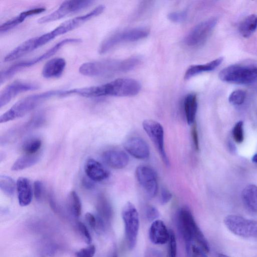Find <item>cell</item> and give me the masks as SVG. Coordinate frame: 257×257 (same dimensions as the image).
<instances>
[{
	"label": "cell",
	"mask_w": 257,
	"mask_h": 257,
	"mask_svg": "<svg viewBox=\"0 0 257 257\" xmlns=\"http://www.w3.org/2000/svg\"><path fill=\"white\" fill-rule=\"evenodd\" d=\"M141 89L139 82L132 79L121 78L99 86L67 90L66 95L77 94L86 98L102 96H132L137 95Z\"/></svg>",
	"instance_id": "6da1fadb"
},
{
	"label": "cell",
	"mask_w": 257,
	"mask_h": 257,
	"mask_svg": "<svg viewBox=\"0 0 257 257\" xmlns=\"http://www.w3.org/2000/svg\"><path fill=\"white\" fill-rule=\"evenodd\" d=\"M138 57L123 60L108 59L85 63L79 69L80 73L90 77H107L134 69L140 63Z\"/></svg>",
	"instance_id": "7a4b0ae2"
},
{
	"label": "cell",
	"mask_w": 257,
	"mask_h": 257,
	"mask_svg": "<svg viewBox=\"0 0 257 257\" xmlns=\"http://www.w3.org/2000/svg\"><path fill=\"white\" fill-rule=\"evenodd\" d=\"M62 91L60 89L51 90L27 96L0 117V123H6L25 116L53 96H60Z\"/></svg>",
	"instance_id": "3957f363"
},
{
	"label": "cell",
	"mask_w": 257,
	"mask_h": 257,
	"mask_svg": "<svg viewBox=\"0 0 257 257\" xmlns=\"http://www.w3.org/2000/svg\"><path fill=\"white\" fill-rule=\"evenodd\" d=\"M177 222L178 230L183 237L185 245L197 244L209 253V244L188 208H182L179 211L177 214Z\"/></svg>",
	"instance_id": "277c9868"
},
{
	"label": "cell",
	"mask_w": 257,
	"mask_h": 257,
	"mask_svg": "<svg viewBox=\"0 0 257 257\" xmlns=\"http://www.w3.org/2000/svg\"><path fill=\"white\" fill-rule=\"evenodd\" d=\"M82 40L78 39H68L62 40L56 44L43 54L29 60L21 61L14 64L7 69L1 72L0 82L2 85L18 72L31 67L54 55L63 46L72 43H80Z\"/></svg>",
	"instance_id": "5b68a950"
},
{
	"label": "cell",
	"mask_w": 257,
	"mask_h": 257,
	"mask_svg": "<svg viewBox=\"0 0 257 257\" xmlns=\"http://www.w3.org/2000/svg\"><path fill=\"white\" fill-rule=\"evenodd\" d=\"M122 215L127 246L128 249L132 250L137 242L139 229V214L135 206L128 202L123 209Z\"/></svg>",
	"instance_id": "8992f818"
},
{
	"label": "cell",
	"mask_w": 257,
	"mask_h": 257,
	"mask_svg": "<svg viewBox=\"0 0 257 257\" xmlns=\"http://www.w3.org/2000/svg\"><path fill=\"white\" fill-rule=\"evenodd\" d=\"M149 33V30L145 28H136L117 32L104 41L99 48V52L105 54L122 43L134 42L144 39Z\"/></svg>",
	"instance_id": "52a82bcc"
},
{
	"label": "cell",
	"mask_w": 257,
	"mask_h": 257,
	"mask_svg": "<svg viewBox=\"0 0 257 257\" xmlns=\"http://www.w3.org/2000/svg\"><path fill=\"white\" fill-rule=\"evenodd\" d=\"M257 69L235 64L221 70L218 77L223 82L249 85L257 80Z\"/></svg>",
	"instance_id": "ba28073f"
},
{
	"label": "cell",
	"mask_w": 257,
	"mask_h": 257,
	"mask_svg": "<svg viewBox=\"0 0 257 257\" xmlns=\"http://www.w3.org/2000/svg\"><path fill=\"white\" fill-rule=\"evenodd\" d=\"M227 228L233 234L244 238H257V221L237 215H230L224 220Z\"/></svg>",
	"instance_id": "9c48e42d"
},
{
	"label": "cell",
	"mask_w": 257,
	"mask_h": 257,
	"mask_svg": "<svg viewBox=\"0 0 257 257\" xmlns=\"http://www.w3.org/2000/svg\"><path fill=\"white\" fill-rule=\"evenodd\" d=\"M143 127L155 146L165 165L170 167V160L165 149V132L163 126L157 121L146 120L143 123Z\"/></svg>",
	"instance_id": "30bf717a"
},
{
	"label": "cell",
	"mask_w": 257,
	"mask_h": 257,
	"mask_svg": "<svg viewBox=\"0 0 257 257\" xmlns=\"http://www.w3.org/2000/svg\"><path fill=\"white\" fill-rule=\"evenodd\" d=\"M105 9V6L101 5L86 14L62 23L51 31L48 32L50 39L52 41L60 36L66 34L77 28L86 22L101 14Z\"/></svg>",
	"instance_id": "8fae6325"
},
{
	"label": "cell",
	"mask_w": 257,
	"mask_h": 257,
	"mask_svg": "<svg viewBox=\"0 0 257 257\" xmlns=\"http://www.w3.org/2000/svg\"><path fill=\"white\" fill-rule=\"evenodd\" d=\"M217 19L214 17L199 24L193 28L185 39V43L189 46L204 44L215 27Z\"/></svg>",
	"instance_id": "7c38bea8"
},
{
	"label": "cell",
	"mask_w": 257,
	"mask_h": 257,
	"mask_svg": "<svg viewBox=\"0 0 257 257\" xmlns=\"http://www.w3.org/2000/svg\"><path fill=\"white\" fill-rule=\"evenodd\" d=\"M94 3L92 1H66L59 8L38 20L40 24H45L59 20L71 14L79 12L90 7Z\"/></svg>",
	"instance_id": "4fadbf2b"
},
{
	"label": "cell",
	"mask_w": 257,
	"mask_h": 257,
	"mask_svg": "<svg viewBox=\"0 0 257 257\" xmlns=\"http://www.w3.org/2000/svg\"><path fill=\"white\" fill-rule=\"evenodd\" d=\"M45 121L43 114L40 113L32 117L28 121L17 126L8 131L1 138V144L13 142L32 130L43 125Z\"/></svg>",
	"instance_id": "5bb4252c"
},
{
	"label": "cell",
	"mask_w": 257,
	"mask_h": 257,
	"mask_svg": "<svg viewBox=\"0 0 257 257\" xmlns=\"http://www.w3.org/2000/svg\"><path fill=\"white\" fill-rule=\"evenodd\" d=\"M136 175L146 195L150 198L155 197L158 191V183L154 170L149 167L141 166L137 168Z\"/></svg>",
	"instance_id": "9a60e30c"
},
{
	"label": "cell",
	"mask_w": 257,
	"mask_h": 257,
	"mask_svg": "<svg viewBox=\"0 0 257 257\" xmlns=\"http://www.w3.org/2000/svg\"><path fill=\"white\" fill-rule=\"evenodd\" d=\"M39 86L34 83L15 81L8 85L0 94V108L7 105L20 93L35 90Z\"/></svg>",
	"instance_id": "2e32d148"
},
{
	"label": "cell",
	"mask_w": 257,
	"mask_h": 257,
	"mask_svg": "<svg viewBox=\"0 0 257 257\" xmlns=\"http://www.w3.org/2000/svg\"><path fill=\"white\" fill-rule=\"evenodd\" d=\"M125 150L133 157L140 160L148 159L150 154L149 146L146 142L140 137H132L124 143Z\"/></svg>",
	"instance_id": "e0dca14e"
},
{
	"label": "cell",
	"mask_w": 257,
	"mask_h": 257,
	"mask_svg": "<svg viewBox=\"0 0 257 257\" xmlns=\"http://www.w3.org/2000/svg\"><path fill=\"white\" fill-rule=\"evenodd\" d=\"M102 157L108 166L116 170L126 168L130 162L128 155L125 152L119 150H107L103 153Z\"/></svg>",
	"instance_id": "ac0fdd59"
},
{
	"label": "cell",
	"mask_w": 257,
	"mask_h": 257,
	"mask_svg": "<svg viewBox=\"0 0 257 257\" xmlns=\"http://www.w3.org/2000/svg\"><path fill=\"white\" fill-rule=\"evenodd\" d=\"M85 171L88 178L94 182H101L110 176L109 172L98 161L93 158L87 160L85 165Z\"/></svg>",
	"instance_id": "d6986e66"
},
{
	"label": "cell",
	"mask_w": 257,
	"mask_h": 257,
	"mask_svg": "<svg viewBox=\"0 0 257 257\" xmlns=\"http://www.w3.org/2000/svg\"><path fill=\"white\" fill-rule=\"evenodd\" d=\"M149 236L152 243L164 245L169 241L170 231L163 221L156 220L152 222L149 229Z\"/></svg>",
	"instance_id": "ffe728a7"
},
{
	"label": "cell",
	"mask_w": 257,
	"mask_h": 257,
	"mask_svg": "<svg viewBox=\"0 0 257 257\" xmlns=\"http://www.w3.org/2000/svg\"><path fill=\"white\" fill-rule=\"evenodd\" d=\"M46 10L45 7H37L25 11L18 16L7 21L0 26V34L1 35L11 30L23 22L28 17L42 13Z\"/></svg>",
	"instance_id": "44dd1931"
},
{
	"label": "cell",
	"mask_w": 257,
	"mask_h": 257,
	"mask_svg": "<svg viewBox=\"0 0 257 257\" xmlns=\"http://www.w3.org/2000/svg\"><path fill=\"white\" fill-rule=\"evenodd\" d=\"M17 192L19 204L21 207H26L31 203L34 190L29 179L20 177L17 181Z\"/></svg>",
	"instance_id": "7402d4cb"
},
{
	"label": "cell",
	"mask_w": 257,
	"mask_h": 257,
	"mask_svg": "<svg viewBox=\"0 0 257 257\" xmlns=\"http://www.w3.org/2000/svg\"><path fill=\"white\" fill-rule=\"evenodd\" d=\"M65 59L55 58L48 61L43 70V76L46 79L57 78L61 76L66 67Z\"/></svg>",
	"instance_id": "603a6c76"
},
{
	"label": "cell",
	"mask_w": 257,
	"mask_h": 257,
	"mask_svg": "<svg viewBox=\"0 0 257 257\" xmlns=\"http://www.w3.org/2000/svg\"><path fill=\"white\" fill-rule=\"evenodd\" d=\"M223 60L222 57H219L206 64L190 66L185 72L184 79L188 80L202 73L213 71L220 65Z\"/></svg>",
	"instance_id": "cb8c5ba5"
},
{
	"label": "cell",
	"mask_w": 257,
	"mask_h": 257,
	"mask_svg": "<svg viewBox=\"0 0 257 257\" xmlns=\"http://www.w3.org/2000/svg\"><path fill=\"white\" fill-rule=\"evenodd\" d=\"M184 106L185 115L188 124H194L198 106L197 95L195 93H189L187 95L184 100Z\"/></svg>",
	"instance_id": "d4e9b609"
},
{
	"label": "cell",
	"mask_w": 257,
	"mask_h": 257,
	"mask_svg": "<svg viewBox=\"0 0 257 257\" xmlns=\"http://www.w3.org/2000/svg\"><path fill=\"white\" fill-rule=\"evenodd\" d=\"M96 209L99 217L105 222L110 221L113 216V209L109 201L103 194L99 195L96 201Z\"/></svg>",
	"instance_id": "484cf974"
},
{
	"label": "cell",
	"mask_w": 257,
	"mask_h": 257,
	"mask_svg": "<svg viewBox=\"0 0 257 257\" xmlns=\"http://www.w3.org/2000/svg\"><path fill=\"white\" fill-rule=\"evenodd\" d=\"M242 198L250 210L257 213V186L250 184L246 186L242 192Z\"/></svg>",
	"instance_id": "4316f807"
},
{
	"label": "cell",
	"mask_w": 257,
	"mask_h": 257,
	"mask_svg": "<svg viewBox=\"0 0 257 257\" xmlns=\"http://www.w3.org/2000/svg\"><path fill=\"white\" fill-rule=\"evenodd\" d=\"M40 156L39 154H26L19 157L13 164L11 170L19 171L34 166L39 162Z\"/></svg>",
	"instance_id": "83f0119b"
},
{
	"label": "cell",
	"mask_w": 257,
	"mask_h": 257,
	"mask_svg": "<svg viewBox=\"0 0 257 257\" xmlns=\"http://www.w3.org/2000/svg\"><path fill=\"white\" fill-rule=\"evenodd\" d=\"M257 29V15L252 14L247 17L240 24L239 30L244 38H250Z\"/></svg>",
	"instance_id": "f1b7e54d"
},
{
	"label": "cell",
	"mask_w": 257,
	"mask_h": 257,
	"mask_svg": "<svg viewBox=\"0 0 257 257\" xmlns=\"http://www.w3.org/2000/svg\"><path fill=\"white\" fill-rule=\"evenodd\" d=\"M68 208L72 214L79 217L82 214V205L81 199L76 191H72L68 197Z\"/></svg>",
	"instance_id": "f546056e"
},
{
	"label": "cell",
	"mask_w": 257,
	"mask_h": 257,
	"mask_svg": "<svg viewBox=\"0 0 257 257\" xmlns=\"http://www.w3.org/2000/svg\"><path fill=\"white\" fill-rule=\"evenodd\" d=\"M0 188L6 196L13 197L17 190V183L11 177L7 175L0 176Z\"/></svg>",
	"instance_id": "4dcf8cb0"
},
{
	"label": "cell",
	"mask_w": 257,
	"mask_h": 257,
	"mask_svg": "<svg viewBox=\"0 0 257 257\" xmlns=\"http://www.w3.org/2000/svg\"><path fill=\"white\" fill-rule=\"evenodd\" d=\"M42 146V141L40 139L33 138L26 140L22 145V149L26 154H36Z\"/></svg>",
	"instance_id": "1f68e13d"
},
{
	"label": "cell",
	"mask_w": 257,
	"mask_h": 257,
	"mask_svg": "<svg viewBox=\"0 0 257 257\" xmlns=\"http://www.w3.org/2000/svg\"><path fill=\"white\" fill-rule=\"evenodd\" d=\"M246 97V92L243 90L238 89L231 93L229 96V101L233 105H241L244 103Z\"/></svg>",
	"instance_id": "d6a6232c"
},
{
	"label": "cell",
	"mask_w": 257,
	"mask_h": 257,
	"mask_svg": "<svg viewBox=\"0 0 257 257\" xmlns=\"http://www.w3.org/2000/svg\"><path fill=\"white\" fill-rule=\"evenodd\" d=\"M186 252L190 257H208V253L203 248L197 245L186 246Z\"/></svg>",
	"instance_id": "836d02e7"
},
{
	"label": "cell",
	"mask_w": 257,
	"mask_h": 257,
	"mask_svg": "<svg viewBox=\"0 0 257 257\" xmlns=\"http://www.w3.org/2000/svg\"><path fill=\"white\" fill-rule=\"evenodd\" d=\"M244 123L243 121H239L235 125L233 130V135L234 140L238 143H241L244 139Z\"/></svg>",
	"instance_id": "e575fe53"
},
{
	"label": "cell",
	"mask_w": 257,
	"mask_h": 257,
	"mask_svg": "<svg viewBox=\"0 0 257 257\" xmlns=\"http://www.w3.org/2000/svg\"><path fill=\"white\" fill-rule=\"evenodd\" d=\"M77 227L78 232L84 242L87 245L90 244L92 238L86 226L83 222L79 221L77 224Z\"/></svg>",
	"instance_id": "d590c367"
},
{
	"label": "cell",
	"mask_w": 257,
	"mask_h": 257,
	"mask_svg": "<svg viewBox=\"0 0 257 257\" xmlns=\"http://www.w3.org/2000/svg\"><path fill=\"white\" fill-rule=\"evenodd\" d=\"M168 257H176L177 243L175 236L172 230L170 231Z\"/></svg>",
	"instance_id": "8d00e7d4"
},
{
	"label": "cell",
	"mask_w": 257,
	"mask_h": 257,
	"mask_svg": "<svg viewBox=\"0 0 257 257\" xmlns=\"http://www.w3.org/2000/svg\"><path fill=\"white\" fill-rule=\"evenodd\" d=\"M96 251L94 245L83 248L76 253V257H93Z\"/></svg>",
	"instance_id": "74e56055"
},
{
	"label": "cell",
	"mask_w": 257,
	"mask_h": 257,
	"mask_svg": "<svg viewBox=\"0 0 257 257\" xmlns=\"http://www.w3.org/2000/svg\"><path fill=\"white\" fill-rule=\"evenodd\" d=\"M168 18L174 23H181L184 21L187 18V13L185 11L175 12L170 13Z\"/></svg>",
	"instance_id": "f35d334b"
},
{
	"label": "cell",
	"mask_w": 257,
	"mask_h": 257,
	"mask_svg": "<svg viewBox=\"0 0 257 257\" xmlns=\"http://www.w3.org/2000/svg\"><path fill=\"white\" fill-rule=\"evenodd\" d=\"M43 184L40 180H37L34 184V194L38 201L42 199L43 193Z\"/></svg>",
	"instance_id": "ab89813d"
},
{
	"label": "cell",
	"mask_w": 257,
	"mask_h": 257,
	"mask_svg": "<svg viewBox=\"0 0 257 257\" xmlns=\"http://www.w3.org/2000/svg\"><path fill=\"white\" fill-rule=\"evenodd\" d=\"M146 218L149 221H155L159 216V212L153 206H148L145 212Z\"/></svg>",
	"instance_id": "60d3db41"
},
{
	"label": "cell",
	"mask_w": 257,
	"mask_h": 257,
	"mask_svg": "<svg viewBox=\"0 0 257 257\" xmlns=\"http://www.w3.org/2000/svg\"><path fill=\"white\" fill-rule=\"evenodd\" d=\"M172 198L171 192L166 188H164L161 191L160 203L162 205L169 203Z\"/></svg>",
	"instance_id": "b9f144b4"
},
{
	"label": "cell",
	"mask_w": 257,
	"mask_h": 257,
	"mask_svg": "<svg viewBox=\"0 0 257 257\" xmlns=\"http://www.w3.org/2000/svg\"><path fill=\"white\" fill-rule=\"evenodd\" d=\"M192 138L193 142H194V146L197 151L200 150V143L199 139V135L197 125L194 123L193 124L191 131Z\"/></svg>",
	"instance_id": "7bdbcfd3"
},
{
	"label": "cell",
	"mask_w": 257,
	"mask_h": 257,
	"mask_svg": "<svg viewBox=\"0 0 257 257\" xmlns=\"http://www.w3.org/2000/svg\"><path fill=\"white\" fill-rule=\"evenodd\" d=\"M85 217L89 226L92 229L95 230L98 227V219L96 218L93 214L90 213H87L86 214Z\"/></svg>",
	"instance_id": "ee69618b"
},
{
	"label": "cell",
	"mask_w": 257,
	"mask_h": 257,
	"mask_svg": "<svg viewBox=\"0 0 257 257\" xmlns=\"http://www.w3.org/2000/svg\"><path fill=\"white\" fill-rule=\"evenodd\" d=\"M144 257H163V255L160 250L149 248L146 250Z\"/></svg>",
	"instance_id": "f6af8a7d"
},
{
	"label": "cell",
	"mask_w": 257,
	"mask_h": 257,
	"mask_svg": "<svg viewBox=\"0 0 257 257\" xmlns=\"http://www.w3.org/2000/svg\"><path fill=\"white\" fill-rule=\"evenodd\" d=\"M92 181H93L89 178V180H87L86 178L85 179H84L83 184L86 188L89 189L94 187V185Z\"/></svg>",
	"instance_id": "bcb514c9"
},
{
	"label": "cell",
	"mask_w": 257,
	"mask_h": 257,
	"mask_svg": "<svg viewBox=\"0 0 257 257\" xmlns=\"http://www.w3.org/2000/svg\"><path fill=\"white\" fill-rule=\"evenodd\" d=\"M252 160L254 164H257V153L253 156Z\"/></svg>",
	"instance_id": "7dc6e473"
},
{
	"label": "cell",
	"mask_w": 257,
	"mask_h": 257,
	"mask_svg": "<svg viewBox=\"0 0 257 257\" xmlns=\"http://www.w3.org/2000/svg\"><path fill=\"white\" fill-rule=\"evenodd\" d=\"M218 257H230L226 255H224V254H219L218 255Z\"/></svg>",
	"instance_id": "c3c4849f"
},
{
	"label": "cell",
	"mask_w": 257,
	"mask_h": 257,
	"mask_svg": "<svg viewBox=\"0 0 257 257\" xmlns=\"http://www.w3.org/2000/svg\"><path fill=\"white\" fill-rule=\"evenodd\" d=\"M112 257H118V256L116 254H114Z\"/></svg>",
	"instance_id": "681fc988"
},
{
	"label": "cell",
	"mask_w": 257,
	"mask_h": 257,
	"mask_svg": "<svg viewBox=\"0 0 257 257\" xmlns=\"http://www.w3.org/2000/svg\"></svg>",
	"instance_id": "f907efd6"
}]
</instances>
